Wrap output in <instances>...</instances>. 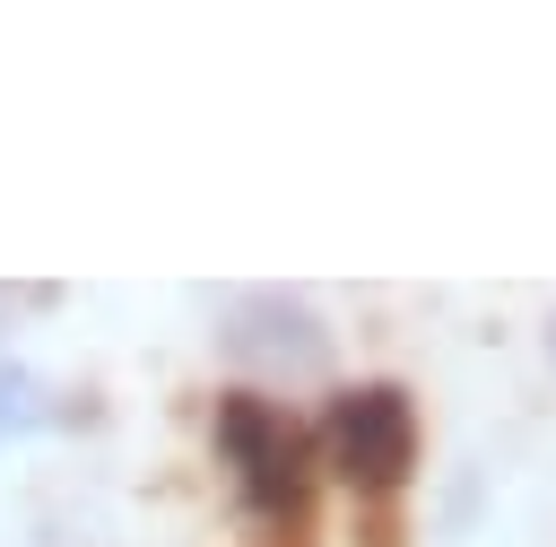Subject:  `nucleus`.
Segmentation results:
<instances>
[{
    "instance_id": "nucleus-2",
    "label": "nucleus",
    "mask_w": 556,
    "mask_h": 547,
    "mask_svg": "<svg viewBox=\"0 0 556 547\" xmlns=\"http://www.w3.org/2000/svg\"><path fill=\"white\" fill-rule=\"evenodd\" d=\"M217 451L235 460V486L252 512H295L304 504V434L269 391H226L217 399Z\"/></svg>"
},
{
    "instance_id": "nucleus-3",
    "label": "nucleus",
    "mask_w": 556,
    "mask_h": 547,
    "mask_svg": "<svg viewBox=\"0 0 556 547\" xmlns=\"http://www.w3.org/2000/svg\"><path fill=\"white\" fill-rule=\"evenodd\" d=\"M61 408H52V382L43 373H26V365H0V443H17V434H43Z\"/></svg>"
},
{
    "instance_id": "nucleus-1",
    "label": "nucleus",
    "mask_w": 556,
    "mask_h": 547,
    "mask_svg": "<svg viewBox=\"0 0 556 547\" xmlns=\"http://www.w3.org/2000/svg\"><path fill=\"white\" fill-rule=\"evenodd\" d=\"M321 460L356 495H391L417 469V399L400 382H348L321 408Z\"/></svg>"
}]
</instances>
